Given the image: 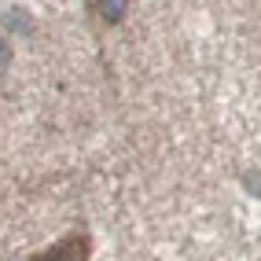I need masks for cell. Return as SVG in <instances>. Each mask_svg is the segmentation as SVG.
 <instances>
[{
	"mask_svg": "<svg viewBox=\"0 0 261 261\" xmlns=\"http://www.w3.org/2000/svg\"><path fill=\"white\" fill-rule=\"evenodd\" d=\"M26 261H92V236L89 232H66L44 250H33Z\"/></svg>",
	"mask_w": 261,
	"mask_h": 261,
	"instance_id": "obj_1",
	"label": "cell"
}]
</instances>
